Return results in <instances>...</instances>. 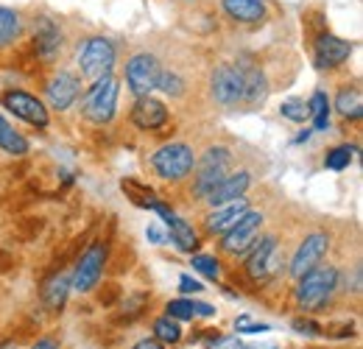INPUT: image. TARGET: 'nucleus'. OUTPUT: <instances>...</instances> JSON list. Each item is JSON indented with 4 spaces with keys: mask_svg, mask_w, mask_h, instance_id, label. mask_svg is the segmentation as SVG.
Returning <instances> with one entry per match:
<instances>
[{
    "mask_svg": "<svg viewBox=\"0 0 363 349\" xmlns=\"http://www.w3.org/2000/svg\"><path fill=\"white\" fill-rule=\"evenodd\" d=\"M338 285V271L333 265H324V268H311L308 274L299 277V288H296V299L299 305L308 307V310H316V307L327 305V299L333 297Z\"/></svg>",
    "mask_w": 363,
    "mask_h": 349,
    "instance_id": "nucleus-1",
    "label": "nucleus"
},
{
    "mask_svg": "<svg viewBox=\"0 0 363 349\" xmlns=\"http://www.w3.org/2000/svg\"><path fill=\"white\" fill-rule=\"evenodd\" d=\"M115 104H118V82L106 73V76L95 79V87L90 89V95L84 101V115L92 123H106L115 115Z\"/></svg>",
    "mask_w": 363,
    "mask_h": 349,
    "instance_id": "nucleus-2",
    "label": "nucleus"
},
{
    "mask_svg": "<svg viewBox=\"0 0 363 349\" xmlns=\"http://www.w3.org/2000/svg\"><path fill=\"white\" fill-rule=\"evenodd\" d=\"M151 165H154V171L162 176V179L177 182V179H182V176H187L193 171V151H190V145H184V143L162 145V148L151 157Z\"/></svg>",
    "mask_w": 363,
    "mask_h": 349,
    "instance_id": "nucleus-3",
    "label": "nucleus"
},
{
    "mask_svg": "<svg viewBox=\"0 0 363 349\" xmlns=\"http://www.w3.org/2000/svg\"><path fill=\"white\" fill-rule=\"evenodd\" d=\"M112 62H115V48L106 43V40H101V37L90 40V43L82 48V53H79V65H82V73L87 79L106 76L109 67H112Z\"/></svg>",
    "mask_w": 363,
    "mask_h": 349,
    "instance_id": "nucleus-4",
    "label": "nucleus"
},
{
    "mask_svg": "<svg viewBox=\"0 0 363 349\" xmlns=\"http://www.w3.org/2000/svg\"><path fill=\"white\" fill-rule=\"evenodd\" d=\"M157 79H160V65L148 53H140L126 65V82H129V89L135 92L137 98H143L151 89H157Z\"/></svg>",
    "mask_w": 363,
    "mask_h": 349,
    "instance_id": "nucleus-5",
    "label": "nucleus"
},
{
    "mask_svg": "<svg viewBox=\"0 0 363 349\" xmlns=\"http://www.w3.org/2000/svg\"><path fill=\"white\" fill-rule=\"evenodd\" d=\"M260 223H263V216L260 213H243L240 221L227 229L224 235V249L229 255H240L246 249H252L257 243V232H260Z\"/></svg>",
    "mask_w": 363,
    "mask_h": 349,
    "instance_id": "nucleus-6",
    "label": "nucleus"
},
{
    "mask_svg": "<svg viewBox=\"0 0 363 349\" xmlns=\"http://www.w3.org/2000/svg\"><path fill=\"white\" fill-rule=\"evenodd\" d=\"M229 171V151L227 148H210L201 160V171H199V182H196V193L207 196Z\"/></svg>",
    "mask_w": 363,
    "mask_h": 349,
    "instance_id": "nucleus-7",
    "label": "nucleus"
},
{
    "mask_svg": "<svg viewBox=\"0 0 363 349\" xmlns=\"http://www.w3.org/2000/svg\"><path fill=\"white\" fill-rule=\"evenodd\" d=\"M3 106L9 112H14L17 118H23L26 123H34V126H45L48 123V112L43 106V101H37L28 92H6L3 95Z\"/></svg>",
    "mask_w": 363,
    "mask_h": 349,
    "instance_id": "nucleus-8",
    "label": "nucleus"
},
{
    "mask_svg": "<svg viewBox=\"0 0 363 349\" xmlns=\"http://www.w3.org/2000/svg\"><path fill=\"white\" fill-rule=\"evenodd\" d=\"M104 260H106V249H104L101 243H92L90 249H87V255L79 262V268H76V277H73L76 291H90L92 285L98 282Z\"/></svg>",
    "mask_w": 363,
    "mask_h": 349,
    "instance_id": "nucleus-9",
    "label": "nucleus"
},
{
    "mask_svg": "<svg viewBox=\"0 0 363 349\" xmlns=\"http://www.w3.org/2000/svg\"><path fill=\"white\" fill-rule=\"evenodd\" d=\"M327 246H330V240H327V235H321V232L305 238V243H302L299 252L294 255L291 274H294V277H302V274H308L311 268H316V262L321 260V255L327 252Z\"/></svg>",
    "mask_w": 363,
    "mask_h": 349,
    "instance_id": "nucleus-10",
    "label": "nucleus"
},
{
    "mask_svg": "<svg viewBox=\"0 0 363 349\" xmlns=\"http://www.w3.org/2000/svg\"><path fill=\"white\" fill-rule=\"evenodd\" d=\"M213 92L227 106L243 101V76H240V67H218L216 76H213Z\"/></svg>",
    "mask_w": 363,
    "mask_h": 349,
    "instance_id": "nucleus-11",
    "label": "nucleus"
},
{
    "mask_svg": "<svg viewBox=\"0 0 363 349\" xmlns=\"http://www.w3.org/2000/svg\"><path fill=\"white\" fill-rule=\"evenodd\" d=\"M132 121H135L140 129H160L165 121H168V109L162 101L151 98V95H143L132 109Z\"/></svg>",
    "mask_w": 363,
    "mask_h": 349,
    "instance_id": "nucleus-12",
    "label": "nucleus"
},
{
    "mask_svg": "<svg viewBox=\"0 0 363 349\" xmlns=\"http://www.w3.org/2000/svg\"><path fill=\"white\" fill-rule=\"evenodd\" d=\"M79 89H82V84H79V79H76L73 73H59V76L48 84V101H50L53 109L62 112V109H67V106L76 101Z\"/></svg>",
    "mask_w": 363,
    "mask_h": 349,
    "instance_id": "nucleus-13",
    "label": "nucleus"
},
{
    "mask_svg": "<svg viewBox=\"0 0 363 349\" xmlns=\"http://www.w3.org/2000/svg\"><path fill=\"white\" fill-rule=\"evenodd\" d=\"M352 53V45L347 40H338V37H321L316 45V65L321 70L327 67H335L341 62H347Z\"/></svg>",
    "mask_w": 363,
    "mask_h": 349,
    "instance_id": "nucleus-14",
    "label": "nucleus"
},
{
    "mask_svg": "<svg viewBox=\"0 0 363 349\" xmlns=\"http://www.w3.org/2000/svg\"><path fill=\"white\" fill-rule=\"evenodd\" d=\"M243 213H249V201L243 196H238V199L227 201V207L224 204L216 207V213L207 218V226H210V232H227V229H232L240 221Z\"/></svg>",
    "mask_w": 363,
    "mask_h": 349,
    "instance_id": "nucleus-15",
    "label": "nucleus"
},
{
    "mask_svg": "<svg viewBox=\"0 0 363 349\" xmlns=\"http://www.w3.org/2000/svg\"><path fill=\"white\" fill-rule=\"evenodd\" d=\"M249 187V174H232V176H224L204 199L213 204V207H221V204H227L232 199H238V196H243V190Z\"/></svg>",
    "mask_w": 363,
    "mask_h": 349,
    "instance_id": "nucleus-16",
    "label": "nucleus"
},
{
    "mask_svg": "<svg viewBox=\"0 0 363 349\" xmlns=\"http://www.w3.org/2000/svg\"><path fill=\"white\" fill-rule=\"evenodd\" d=\"M274 246H277L274 238H263L260 243H255V252L249 257V274L255 279H263L274 271Z\"/></svg>",
    "mask_w": 363,
    "mask_h": 349,
    "instance_id": "nucleus-17",
    "label": "nucleus"
},
{
    "mask_svg": "<svg viewBox=\"0 0 363 349\" xmlns=\"http://www.w3.org/2000/svg\"><path fill=\"white\" fill-rule=\"evenodd\" d=\"M224 9L238 23H260L266 17L263 0H224Z\"/></svg>",
    "mask_w": 363,
    "mask_h": 349,
    "instance_id": "nucleus-18",
    "label": "nucleus"
},
{
    "mask_svg": "<svg viewBox=\"0 0 363 349\" xmlns=\"http://www.w3.org/2000/svg\"><path fill=\"white\" fill-rule=\"evenodd\" d=\"M240 76H243V101L246 104H263L266 98V79L257 67H240Z\"/></svg>",
    "mask_w": 363,
    "mask_h": 349,
    "instance_id": "nucleus-19",
    "label": "nucleus"
},
{
    "mask_svg": "<svg viewBox=\"0 0 363 349\" xmlns=\"http://www.w3.org/2000/svg\"><path fill=\"white\" fill-rule=\"evenodd\" d=\"M59 45H62V34H59V28L50 23V20H43L40 26H37V48H40V53L50 59L56 50H59Z\"/></svg>",
    "mask_w": 363,
    "mask_h": 349,
    "instance_id": "nucleus-20",
    "label": "nucleus"
},
{
    "mask_svg": "<svg viewBox=\"0 0 363 349\" xmlns=\"http://www.w3.org/2000/svg\"><path fill=\"white\" fill-rule=\"evenodd\" d=\"M335 106H338V112H341L344 118H361V112H363L361 89L344 87L338 92V98H335Z\"/></svg>",
    "mask_w": 363,
    "mask_h": 349,
    "instance_id": "nucleus-21",
    "label": "nucleus"
},
{
    "mask_svg": "<svg viewBox=\"0 0 363 349\" xmlns=\"http://www.w3.org/2000/svg\"><path fill=\"white\" fill-rule=\"evenodd\" d=\"M168 229H171V238H174V243L179 246L182 252H193V249H196V232H193L182 218L171 216V218H168Z\"/></svg>",
    "mask_w": 363,
    "mask_h": 349,
    "instance_id": "nucleus-22",
    "label": "nucleus"
},
{
    "mask_svg": "<svg viewBox=\"0 0 363 349\" xmlns=\"http://www.w3.org/2000/svg\"><path fill=\"white\" fill-rule=\"evenodd\" d=\"M168 313H171V318H193L196 313L199 316H213L216 310L210 305H201V302H187V299H174L171 305H168Z\"/></svg>",
    "mask_w": 363,
    "mask_h": 349,
    "instance_id": "nucleus-23",
    "label": "nucleus"
},
{
    "mask_svg": "<svg viewBox=\"0 0 363 349\" xmlns=\"http://www.w3.org/2000/svg\"><path fill=\"white\" fill-rule=\"evenodd\" d=\"M20 37V17L11 9L0 6V48L9 43H14Z\"/></svg>",
    "mask_w": 363,
    "mask_h": 349,
    "instance_id": "nucleus-24",
    "label": "nucleus"
},
{
    "mask_svg": "<svg viewBox=\"0 0 363 349\" xmlns=\"http://www.w3.org/2000/svg\"><path fill=\"white\" fill-rule=\"evenodd\" d=\"M67 288H70L67 277H62V274H59V277H53V279L45 285V294H43V297H45V305L53 307V310L65 305V299H67Z\"/></svg>",
    "mask_w": 363,
    "mask_h": 349,
    "instance_id": "nucleus-25",
    "label": "nucleus"
},
{
    "mask_svg": "<svg viewBox=\"0 0 363 349\" xmlns=\"http://www.w3.org/2000/svg\"><path fill=\"white\" fill-rule=\"evenodd\" d=\"M0 148L9 151V154H26V151H28V143L11 129L3 118H0Z\"/></svg>",
    "mask_w": 363,
    "mask_h": 349,
    "instance_id": "nucleus-26",
    "label": "nucleus"
},
{
    "mask_svg": "<svg viewBox=\"0 0 363 349\" xmlns=\"http://www.w3.org/2000/svg\"><path fill=\"white\" fill-rule=\"evenodd\" d=\"M308 112L316 118V129H327L330 126V104H327V95L324 92H316L308 104Z\"/></svg>",
    "mask_w": 363,
    "mask_h": 349,
    "instance_id": "nucleus-27",
    "label": "nucleus"
},
{
    "mask_svg": "<svg viewBox=\"0 0 363 349\" xmlns=\"http://www.w3.org/2000/svg\"><path fill=\"white\" fill-rule=\"evenodd\" d=\"M352 154H355L352 145H338V148H333V151L327 154L324 165H327L330 171H344V168L352 162Z\"/></svg>",
    "mask_w": 363,
    "mask_h": 349,
    "instance_id": "nucleus-28",
    "label": "nucleus"
},
{
    "mask_svg": "<svg viewBox=\"0 0 363 349\" xmlns=\"http://www.w3.org/2000/svg\"><path fill=\"white\" fill-rule=\"evenodd\" d=\"M154 336L160 338V341H165V344H177L182 338V333H179V324L168 316V318H160L157 324H154Z\"/></svg>",
    "mask_w": 363,
    "mask_h": 349,
    "instance_id": "nucleus-29",
    "label": "nucleus"
},
{
    "mask_svg": "<svg viewBox=\"0 0 363 349\" xmlns=\"http://www.w3.org/2000/svg\"><path fill=\"white\" fill-rule=\"evenodd\" d=\"M279 112H282L288 121H296V123H302L305 118H311V112H308V106H305L302 101H285V104L279 106Z\"/></svg>",
    "mask_w": 363,
    "mask_h": 349,
    "instance_id": "nucleus-30",
    "label": "nucleus"
},
{
    "mask_svg": "<svg viewBox=\"0 0 363 349\" xmlns=\"http://www.w3.org/2000/svg\"><path fill=\"white\" fill-rule=\"evenodd\" d=\"M157 89H162V92H174V95H182V89H184V84H182V79L177 76V73H162L160 70V79H157Z\"/></svg>",
    "mask_w": 363,
    "mask_h": 349,
    "instance_id": "nucleus-31",
    "label": "nucleus"
},
{
    "mask_svg": "<svg viewBox=\"0 0 363 349\" xmlns=\"http://www.w3.org/2000/svg\"><path fill=\"white\" fill-rule=\"evenodd\" d=\"M193 268L196 271H201L204 277H218V260L216 257H207V255H199V257H193Z\"/></svg>",
    "mask_w": 363,
    "mask_h": 349,
    "instance_id": "nucleus-32",
    "label": "nucleus"
},
{
    "mask_svg": "<svg viewBox=\"0 0 363 349\" xmlns=\"http://www.w3.org/2000/svg\"><path fill=\"white\" fill-rule=\"evenodd\" d=\"M238 333H266L269 330V324H257V321H249L246 316L243 318H238Z\"/></svg>",
    "mask_w": 363,
    "mask_h": 349,
    "instance_id": "nucleus-33",
    "label": "nucleus"
},
{
    "mask_svg": "<svg viewBox=\"0 0 363 349\" xmlns=\"http://www.w3.org/2000/svg\"><path fill=\"white\" fill-rule=\"evenodd\" d=\"M294 330H296V333H308V336H318V333H321L316 324L308 321V318H296V321H294Z\"/></svg>",
    "mask_w": 363,
    "mask_h": 349,
    "instance_id": "nucleus-34",
    "label": "nucleus"
},
{
    "mask_svg": "<svg viewBox=\"0 0 363 349\" xmlns=\"http://www.w3.org/2000/svg\"><path fill=\"white\" fill-rule=\"evenodd\" d=\"M213 349H243V344H240V338H235V336H224V338L213 341Z\"/></svg>",
    "mask_w": 363,
    "mask_h": 349,
    "instance_id": "nucleus-35",
    "label": "nucleus"
},
{
    "mask_svg": "<svg viewBox=\"0 0 363 349\" xmlns=\"http://www.w3.org/2000/svg\"><path fill=\"white\" fill-rule=\"evenodd\" d=\"M179 288L184 291V294H196V291H201V285H199V282H193L190 277H182Z\"/></svg>",
    "mask_w": 363,
    "mask_h": 349,
    "instance_id": "nucleus-36",
    "label": "nucleus"
},
{
    "mask_svg": "<svg viewBox=\"0 0 363 349\" xmlns=\"http://www.w3.org/2000/svg\"><path fill=\"white\" fill-rule=\"evenodd\" d=\"M148 238H151L154 243H162V235H160V229H154V226L148 229Z\"/></svg>",
    "mask_w": 363,
    "mask_h": 349,
    "instance_id": "nucleus-37",
    "label": "nucleus"
},
{
    "mask_svg": "<svg viewBox=\"0 0 363 349\" xmlns=\"http://www.w3.org/2000/svg\"><path fill=\"white\" fill-rule=\"evenodd\" d=\"M135 349H160V344L157 341H140Z\"/></svg>",
    "mask_w": 363,
    "mask_h": 349,
    "instance_id": "nucleus-38",
    "label": "nucleus"
},
{
    "mask_svg": "<svg viewBox=\"0 0 363 349\" xmlns=\"http://www.w3.org/2000/svg\"><path fill=\"white\" fill-rule=\"evenodd\" d=\"M34 349H56V341H50V338H45V341H40Z\"/></svg>",
    "mask_w": 363,
    "mask_h": 349,
    "instance_id": "nucleus-39",
    "label": "nucleus"
},
{
    "mask_svg": "<svg viewBox=\"0 0 363 349\" xmlns=\"http://www.w3.org/2000/svg\"><path fill=\"white\" fill-rule=\"evenodd\" d=\"M243 349H277V347L269 344V341H263V344H252V347H243Z\"/></svg>",
    "mask_w": 363,
    "mask_h": 349,
    "instance_id": "nucleus-40",
    "label": "nucleus"
},
{
    "mask_svg": "<svg viewBox=\"0 0 363 349\" xmlns=\"http://www.w3.org/2000/svg\"><path fill=\"white\" fill-rule=\"evenodd\" d=\"M0 349H11V347H0Z\"/></svg>",
    "mask_w": 363,
    "mask_h": 349,
    "instance_id": "nucleus-41",
    "label": "nucleus"
}]
</instances>
